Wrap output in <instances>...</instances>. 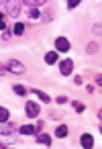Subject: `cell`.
Returning a JSON list of instances; mask_svg holds the SVG:
<instances>
[{
    "instance_id": "cell-25",
    "label": "cell",
    "mask_w": 102,
    "mask_h": 149,
    "mask_svg": "<svg viewBox=\"0 0 102 149\" xmlns=\"http://www.w3.org/2000/svg\"><path fill=\"white\" fill-rule=\"evenodd\" d=\"M74 82H76L78 86H82V84H84V78H82V76H76V78H74Z\"/></svg>"
},
{
    "instance_id": "cell-22",
    "label": "cell",
    "mask_w": 102,
    "mask_h": 149,
    "mask_svg": "<svg viewBox=\"0 0 102 149\" xmlns=\"http://www.w3.org/2000/svg\"><path fill=\"white\" fill-rule=\"evenodd\" d=\"M92 31H94V35H102V25H100V23H96Z\"/></svg>"
},
{
    "instance_id": "cell-4",
    "label": "cell",
    "mask_w": 102,
    "mask_h": 149,
    "mask_svg": "<svg viewBox=\"0 0 102 149\" xmlns=\"http://www.w3.org/2000/svg\"><path fill=\"white\" fill-rule=\"evenodd\" d=\"M25 13H27V19L33 21V23H37V21L43 19V10H41V8H27Z\"/></svg>"
},
{
    "instance_id": "cell-11",
    "label": "cell",
    "mask_w": 102,
    "mask_h": 149,
    "mask_svg": "<svg viewBox=\"0 0 102 149\" xmlns=\"http://www.w3.org/2000/svg\"><path fill=\"white\" fill-rule=\"evenodd\" d=\"M35 137H37V143H41V145H51V143H53V139H51L47 133H37Z\"/></svg>"
},
{
    "instance_id": "cell-21",
    "label": "cell",
    "mask_w": 102,
    "mask_h": 149,
    "mask_svg": "<svg viewBox=\"0 0 102 149\" xmlns=\"http://www.w3.org/2000/svg\"><path fill=\"white\" fill-rule=\"evenodd\" d=\"M35 127H37V133H41V131H43V127H45V120H41V118H37V123H35Z\"/></svg>"
},
{
    "instance_id": "cell-5",
    "label": "cell",
    "mask_w": 102,
    "mask_h": 149,
    "mask_svg": "<svg viewBox=\"0 0 102 149\" xmlns=\"http://www.w3.org/2000/svg\"><path fill=\"white\" fill-rule=\"evenodd\" d=\"M59 72H61V76H71V72H74V61H71V59H63L61 65H59Z\"/></svg>"
},
{
    "instance_id": "cell-1",
    "label": "cell",
    "mask_w": 102,
    "mask_h": 149,
    "mask_svg": "<svg viewBox=\"0 0 102 149\" xmlns=\"http://www.w3.org/2000/svg\"><path fill=\"white\" fill-rule=\"evenodd\" d=\"M4 68H6V72H10V74H17V76H23L25 72H27V68L19 61V59H6V63H2Z\"/></svg>"
},
{
    "instance_id": "cell-26",
    "label": "cell",
    "mask_w": 102,
    "mask_h": 149,
    "mask_svg": "<svg viewBox=\"0 0 102 149\" xmlns=\"http://www.w3.org/2000/svg\"><path fill=\"white\" fill-rule=\"evenodd\" d=\"M96 84H98V86H102V74H100V76H96Z\"/></svg>"
},
{
    "instance_id": "cell-23",
    "label": "cell",
    "mask_w": 102,
    "mask_h": 149,
    "mask_svg": "<svg viewBox=\"0 0 102 149\" xmlns=\"http://www.w3.org/2000/svg\"><path fill=\"white\" fill-rule=\"evenodd\" d=\"M80 6V0H69L67 2V8H78Z\"/></svg>"
},
{
    "instance_id": "cell-12",
    "label": "cell",
    "mask_w": 102,
    "mask_h": 149,
    "mask_svg": "<svg viewBox=\"0 0 102 149\" xmlns=\"http://www.w3.org/2000/svg\"><path fill=\"white\" fill-rule=\"evenodd\" d=\"M29 92H33V94H37V98L41 100V102H49L51 98H49V94H45L43 90H39V88H33V90H29Z\"/></svg>"
},
{
    "instance_id": "cell-9",
    "label": "cell",
    "mask_w": 102,
    "mask_h": 149,
    "mask_svg": "<svg viewBox=\"0 0 102 149\" xmlns=\"http://www.w3.org/2000/svg\"><path fill=\"white\" fill-rule=\"evenodd\" d=\"M25 31H27V25H25V23H21V21H17V23L12 25V33H15L17 37H21V35H23Z\"/></svg>"
},
{
    "instance_id": "cell-17",
    "label": "cell",
    "mask_w": 102,
    "mask_h": 149,
    "mask_svg": "<svg viewBox=\"0 0 102 149\" xmlns=\"http://www.w3.org/2000/svg\"><path fill=\"white\" fill-rule=\"evenodd\" d=\"M71 108H74L76 112H84V110H86V104L80 102V100H71Z\"/></svg>"
},
{
    "instance_id": "cell-19",
    "label": "cell",
    "mask_w": 102,
    "mask_h": 149,
    "mask_svg": "<svg viewBox=\"0 0 102 149\" xmlns=\"http://www.w3.org/2000/svg\"><path fill=\"white\" fill-rule=\"evenodd\" d=\"M98 49H100L98 43H88V45H86V51H88V53H96Z\"/></svg>"
},
{
    "instance_id": "cell-18",
    "label": "cell",
    "mask_w": 102,
    "mask_h": 149,
    "mask_svg": "<svg viewBox=\"0 0 102 149\" xmlns=\"http://www.w3.org/2000/svg\"><path fill=\"white\" fill-rule=\"evenodd\" d=\"M43 23H51L53 21V10H43Z\"/></svg>"
},
{
    "instance_id": "cell-13",
    "label": "cell",
    "mask_w": 102,
    "mask_h": 149,
    "mask_svg": "<svg viewBox=\"0 0 102 149\" xmlns=\"http://www.w3.org/2000/svg\"><path fill=\"white\" fill-rule=\"evenodd\" d=\"M15 129H17L15 123H12V120H6V123H2V127H0V133H2V135H4V133H12Z\"/></svg>"
},
{
    "instance_id": "cell-3",
    "label": "cell",
    "mask_w": 102,
    "mask_h": 149,
    "mask_svg": "<svg viewBox=\"0 0 102 149\" xmlns=\"http://www.w3.org/2000/svg\"><path fill=\"white\" fill-rule=\"evenodd\" d=\"M39 112H41V108H39V104H37V102L29 100V102L25 104V114H27L29 118H37V116H39Z\"/></svg>"
},
{
    "instance_id": "cell-10",
    "label": "cell",
    "mask_w": 102,
    "mask_h": 149,
    "mask_svg": "<svg viewBox=\"0 0 102 149\" xmlns=\"http://www.w3.org/2000/svg\"><path fill=\"white\" fill-rule=\"evenodd\" d=\"M57 59H59L57 51H47V53H45V63H47V65H53V63H57Z\"/></svg>"
},
{
    "instance_id": "cell-14",
    "label": "cell",
    "mask_w": 102,
    "mask_h": 149,
    "mask_svg": "<svg viewBox=\"0 0 102 149\" xmlns=\"http://www.w3.org/2000/svg\"><path fill=\"white\" fill-rule=\"evenodd\" d=\"M55 137H57V139H65V137H67V125H59V127L55 129Z\"/></svg>"
},
{
    "instance_id": "cell-15",
    "label": "cell",
    "mask_w": 102,
    "mask_h": 149,
    "mask_svg": "<svg viewBox=\"0 0 102 149\" xmlns=\"http://www.w3.org/2000/svg\"><path fill=\"white\" fill-rule=\"evenodd\" d=\"M8 118H10V112H8V108L0 106V125H2V123H6Z\"/></svg>"
},
{
    "instance_id": "cell-27",
    "label": "cell",
    "mask_w": 102,
    "mask_h": 149,
    "mask_svg": "<svg viewBox=\"0 0 102 149\" xmlns=\"http://www.w3.org/2000/svg\"><path fill=\"white\" fill-rule=\"evenodd\" d=\"M98 118H100V120H102V110H100V112H98Z\"/></svg>"
},
{
    "instance_id": "cell-20",
    "label": "cell",
    "mask_w": 102,
    "mask_h": 149,
    "mask_svg": "<svg viewBox=\"0 0 102 149\" xmlns=\"http://www.w3.org/2000/svg\"><path fill=\"white\" fill-rule=\"evenodd\" d=\"M15 33L10 31V29H6V31H2V41H10V37H12Z\"/></svg>"
},
{
    "instance_id": "cell-16",
    "label": "cell",
    "mask_w": 102,
    "mask_h": 149,
    "mask_svg": "<svg viewBox=\"0 0 102 149\" xmlns=\"http://www.w3.org/2000/svg\"><path fill=\"white\" fill-rule=\"evenodd\" d=\"M12 90H15V94H19V96H25V94H29V90H27L23 84H15V86H12Z\"/></svg>"
},
{
    "instance_id": "cell-6",
    "label": "cell",
    "mask_w": 102,
    "mask_h": 149,
    "mask_svg": "<svg viewBox=\"0 0 102 149\" xmlns=\"http://www.w3.org/2000/svg\"><path fill=\"white\" fill-rule=\"evenodd\" d=\"M55 49L57 51H69V41L65 37H57L55 39Z\"/></svg>"
},
{
    "instance_id": "cell-28",
    "label": "cell",
    "mask_w": 102,
    "mask_h": 149,
    "mask_svg": "<svg viewBox=\"0 0 102 149\" xmlns=\"http://www.w3.org/2000/svg\"><path fill=\"white\" fill-rule=\"evenodd\" d=\"M100 133H102V125H100Z\"/></svg>"
},
{
    "instance_id": "cell-24",
    "label": "cell",
    "mask_w": 102,
    "mask_h": 149,
    "mask_svg": "<svg viewBox=\"0 0 102 149\" xmlns=\"http://www.w3.org/2000/svg\"><path fill=\"white\" fill-rule=\"evenodd\" d=\"M55 102H57V104H67V98H65V96H57Z\"/></svg>"
},
{
    "instance_id": "cell-8",
    "label": "cell",
    "mask_w": 102,
    "mask_h": 149,
    "mask_svg": "<svg viewBox=\"0 0 102 149\" xmlns=\"http://www.w3.org/2000/svg\"><path fill=\"white\" fill-rule=\"evenodd\" d=\"M19 133L21 135H37V127L35 125H23V127H19Z\"/></svg>"
},
{
    "instance_id": "cell-7",
    "label": "cell",
    "mask_w": 102,
    "mask_h": 149,
    "mask_svg": "<svg viewBox=\"0 0 102 149\" xmlns=\"http://www.w3.org/2000/svg\"><path fill=\"white\" fill-rule=\"evenodd\" d=\"M80 145H82V147H88V149L94 147V137H92L90 133H84V135L80 137Z\"/></svg>"
},
{
    "instance_id": "cell-2",
    "label": "cell",
    "mask_w": 102,
    "mask_h": 149,
    "mask_svg": "<svg viewBox=\"0 0 102 149\" xmlns=\"http://www.w3.org/2000/svg\"><path fill=\"white\" fill-rule=\"evenodd\" d=\"M25 4L23 2H17V0H10V2H4V10H6V15L8 17H12V19H19V15H21V8H23Z\"/></svg>"
}]
</instances>
